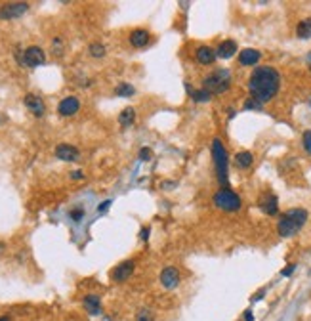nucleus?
<instances>
[{"mask_svg": "<svg viewBox=\"0 0 311 321\" xmlns=\"http://www.w3.org/2000/svg\"><path fill=\"white\" fill-rule=\"evenodd\" d=\"M294 272V264H290V266H287V270H283V276H290Z\"/></svg>", "mask_w": 311, "mask_h": 321, "instance_id": "obj_28", "label": "nucleus"}, {"mask_svg": "<svg viewBox=\"0 0 311 321\" xmlns=\"http://www.w3.org/2000/svg\"><path fill=\"white\" fill-rule=\"evenodd\" d=\"M134 268H136V264L132 262V260H124V262H120L115 270H113V274H111V278H113V281H126V279L134 274Z\"/></svg>", "mask_w": 311, "mask_h": 321, "instance_id": "obj_10", "label": "nucleus"}, {"mask_svg": "<svg viewBox=\"0 0 311 321\" xmlns=\"http://www.w3.org/2000/svg\"><path fill=\"white\" fill-rule=\"evenodd\" d=\"M23 102H25V106H27V109L31 111L32 115H36V117H42L44 115L46 107H44V102L38 96H34V94H27Z\"/></svg>", "mask_w": 311, "mask_h": 321, "instance_id": "obj_12", "label": "nucleus"}, {"mask_svg": "<svg viewBox=\"0 0 311 321\" xmlns=\"http://www.w3.org/2000/svg\"><path fill=\"white\" fill-rule=\"evenodd\" d=\"M212 157H214L218 180H220V184H227V153L222 140L216 138L212 142Z\"/></svg>", "mask_w": 311, "mask_h": 321, "instance_id": "obj_4", "label": "nucleus"}, {"mask_svg": "<svg viewBox=\"0 0 311 321\" xmlns=\"http://www.w3.org/2000/svg\"><path fill=\"white\" fill-rule=\"evenodd\" d=\"M138 321H155V318H153V314L149 310H141L138 314Z\"/></svg>", "mask_w": 311, "mask_h": 321, "instance_id": "obj_26", "label": "nucleus"}, {"mask_svg": "<svg viewBox=\"0 0 311 321\" xmlns=\"http://www.w3.org/2000/svg\"><path fill=\"white\" fill-rule=\"evenodd\" d=\"M308 64H310V69H311V52H310V56H308Z\"/></svg>", "mask_w": 311, "mask_h": 321, "instance_id": "obj_35", "label": "nucleus"}, {"mask_svg": "<svg viewBox=\"0 0 311 321\" xmlns=\"http://www.w3.org/2000/svg\"><path fill=\"white\" fill-rule=\"evenodd\" d=\"M23 64L27 65V67H38V65H42L46 62V54L42 52V48H38V46H29L25 52H23Z\"/></svg>", "mask_w": 311, "mask_h": 321, "instance_id": "obj_6", "label": "nucleus"}, {"mask_svg": "<svg viewBox=\"0 0 311 321\" xmlns=\"http://www.w3.org/2000/svg\"><path fill=\"white\" fill-rule=\"evenodd\" d=\"M296 34H298V38H311V18H306V20H302L298 23V27H296Z\"/></svg>", "mask_w": 311, "mask_h": 321, "instance_id": "obj_19", "label": "nucleus"}, {"mask_svg": "<svg viewBox=\"0 0 311 321\" xmlns=\"http://www.w3.org/2000/svg\"><path fill=\"white\" fill-rule=\"evenodd\" d=\"M109 204H111V201H105L103 204H99V212H105V210H107Z\"/></svg>", "mask_w": 311, "mask_h": 321, "instance_id": "obj_31", "label": "nucleus"}, {"mask_svg": "<svg viewBox=\"0 0 311 321\" xmlns=\"http://www.w3.org/2000/svg\"><path fill=\"white\" fill-rule=\"evenodd\" d=\"M189 94H191V98L197 100V102H208V100H210V94H208L206 90H189Z\"/></svg>", "mask_w": 311, "mask_h": 321, "instance_id": "obj_24", "label": "nucleus"}, {"mask_svg": "<svg viewBox=\"0 0 311 321\" xmlns=\"http://www.w3.org/2000/svg\"><path fill=\"white\" fill-rule=\"evenodd\" d=\"M279 84H281V76L279 71L264 65V67H258L254 69V73L248 78V90H250V96L254 98L260 104H266L271 98L279 92Z\"/></svg>", "mask_w": 311, "mask_h": 321, "instance_id": "obj_1", "label": "nucleus"}, {"mask_svg": "<svg viewBox=\"0 0 311 321\" xmlns=\"http://www.w3.org/2000/svg\"><path fill=\"white\" fill-rule=\"evenodd\" d=\"M136 120V111L132 109V107H126V109H122V113L118 115V122H120V126H130L132 122Z\"/></svg>", "mask_w": 311, "mask_h": 321, "instance_id": "obj_20", "label": "nucleus"}, {"mask_svg": "<svg viewBox=\"0 0 311 321\" xmlns=\"http://www.w3.org/2000/svg\"><path fill=\"white\" fill-rule=\"evenodd\" d=\"M214 204L226 212H235L241 208V197L235 192H231L229 188H222L214 195Z\"/></svg>", "mask_w": 311, "mask_h": 321, "instance_id": "obj_5", "label": "nucleus"}, {"mask_svg": "<svg viewBox=\"0 0 311 321\" xmlns=\"http://www.w3.org/2000/svg\"><path fill=\"white\" fill-rule=\"evenodd\" d=\"M78 109H80V102H78V98L75 96L63 98V100L59 102V106H57V111H59L61 117H71V115H75Z\"/></svg>", "mask_w": 311, "mask_h": 321, "instance_id": "obj_8", "label": "nucleus"}, {"mask_svg": "<svg viewBox=\"0 0 311 321\" xmlns=\"http://www.w3.org/2000/svg\"><path fill=\"white\" fill-rule=\"evenodd\" d=\"M149 155H151V151H149V150H141V153H140L141 159H149Z\"/></svg>", "mask_w": 311, "mask_h": 321, "instance_id": "obj_30", "label": "nucleus"}, {"mask_svg": "<svg viewBox=\"0 0 311 321\" xmlns=\"http://www.w3.org/2000/svg\"><path fill=\"white\" fill-rule=\"evenodd\" d=\"M229 88H231V73L227 69H216L203 78V90H206L210 96L224 94Z\"/></svg>", "mask_w": 311, "mask_h": 321, "instance_id": "obj_3", "label": "nucleus"}, {"mask_svg": "<svg viewBox=\"0 0 311 321\" xmlns=\"http://www.w3.org/2000/svg\"><path fill=\"white\" fill-rule=\"evenodd\" d=\"M310 104H311V102H310Z\"/></svg>", "mask_w": 311, "mask_h": 321, "instance_id": "obj_37", "label": "nucleus"}, {"mask_svg": "<svg viewBox=\"0 0 311 321\" xmlns=\"http://www.w3.org/2000/svg\"><path fill=\"white\" fill-rule=\"evenodd\" d=\"M262 58V54L254 50V48H245L243 52L239 54V64L241 65H256Z\"/></svg>", "mask_w": 311, "mask_h": 321, "instance_id": "obj_15", "label": "nucleus"}, {"mask_svg": "<svg viewBox=\"0 0 311 321\" xmlns=\"http://www.w3.org/2000/svg\"><path fill=\"white\" fill-rule=\"evenodd\" d=\"M304 148H306L308 153H311V130L304 132Z\"/></svg>", "mask_w": 311, "mask_h": 321, "instance_id": "obj_25", "label": "nucleus"}, {"mask_svg": "<svg viewBox=\"0 0 311 321\" xmlns=\"http://www.w3.org/2000/svg\"><path fill=\"white\" fill-rule=\"evenodd\" d=\"M147 236H149V228H143V230H141V239L145 241V239H147Z\"/></svg>", "mask_w": 311, "mask_h": 321, "instance_id": "obj_32", "label": "nucleus"}, {"mask_svg": "<svg viewBox=\"0 0 311 321\" xmlns=\"http://www.w3.org/2000/svg\"><path fill=\"white\" fill-rule=\"evenodd\" d=\"M245 107H247V109H262V104H260V102H256L254 98H250Z\"/></svg>", "mask_w": 311, "mask_h": 321, "instance_id": "obj_27", "label": "nucleus"}, {"mask_svg": "<svg viewBox=\"0 0 311 321\" xmlns=\"http://www.w3.org/2000/svg\"><path fill=\"white\" fill-rule=\"evenodd\" d=\"M78 150H76L75 146H69V144H59L57 148H55V157L59 160H67V162H73V160L78 159Z\"/></svg>", "mask_w": 311, "mask_h": 321, "instance_id": "obj_11", "label": "nucleus"}, {"mask_svg": "<svg viewBox=\"0 0 311 321\" xmlns=\"http://www.w3.org/2000/svg\"><path fill=\"white\" fill-rule=\"evenodd\" d=\"M151 34L145 29H136V31L130 32V44L134 46V48H143V46H147L149 42Z\"/></svg>", "mask_w": 311, "mask_h": 321, "instance_id": "obj_14", "label": "nucleus"}, {"mask_svg": "<svg viewBox=\"0 0 311 321\" xmlns=\"http://www.w3.org/2000/svg\"><path fill=\"white\" fill-rule=\"evenodd\" d=\"M178 283H180V272H178L174 266L164 268L161 272L162 287H164V289H174V287H178Z\"/></svg>", "mask_w": 311, "mask_h": 321, "instance_id": "obj_9", "label": "nucleus"}, {"mask_svg": "<svg viewBox=\"0 0 311 321\" xmlns=\"http://www.w3.org/2000/svg\"><path fill=\"white\" fill-rule=\"evenodd\" d=\"M136 90H134V86L128 84V82H122V84H118L117 88H115V94L117 96H132Z\"/></svg>", "mask_w": 311, "mask_h": 321, "instance_id": "obj_22", "label": "nucleus"}, {"mask_svg": "<svg viewBox=\"0 0 311 321\" xmlns=\"http://www.w3.org/2000/svg\"><path fill=\"white\" fill-rule=\"evenodd\" d=\"M195 58H197L199 64L210 65V64H214V60L218 56H216V50H212L210 46H199L197 52H195Z\"/></svg>", "mask_w": 311, "mask_h": 321, "instance_id": "obj_13", "label": "nucleus"}, {"mask_svg": "<svg viewBox=\"0 0 311 321\" xmlns=\"http://www.w3.org/2000/svg\"><path fill=\"white\" fill-rule=\"evenodd\" d=\"M29 10V4L25 2H15V4H6L0 8V20H13V18H19L25 12Z\"/></svg>", "mask_w": 311, "mask_h": 321, "instance_id": "obj_7", "label": "nucleus"}, {"mask_svg": "<svg viewBox=\"0 0 311 321\" xmlns=\"http://www.w3.org/2000/svg\"><path fill=\"white\" fill-rule=\"evenodd\" d=\"M306 222H308V212L304 208H292L281 216L277 232L281 237H292L296 232H300Z\"/></svg>", "mask_w": 311, "mask_h": 321, "instance_id": "obj_2", "label": "nucleus"}, {"mask_svg": "<svg viewBox=\"0 0 311 321\" xmlns=\"http://www.w3.org/2000/svg\"><path fill=\"white\" fill-rule=\"evenodd\" d=\"M0 321H10V320H8V318H6V316H4V318H0Z\"/></svg>", "mask_w": 311, "mask_h": 321, "instance_id": "obj_36", "label": "nucleus"}, {"mask_svg": "<svg viewBox=\"0 0 311 321\" xmlns=\"http://www.w3.org/2000/svg\"><path fill=\"white\" fill-rule=\"evenodd\" d=\"M277 197L273 195V193H268L262 201H260V206H262V210L266 214H269V216H273V214H277V210H279V206H277Z\"/></svg>", "mask_w": 311, "mask_h": 321, "instance_id": "obj_18", "label": "nucleus"}, {"mask_svg": "<svg viewBox=\"0 0 311 321\" xmlns=\"http://www.w3.org/2000/svg\"><path fill=\"white\" fill-rule=\"evenodd\" d=\"M252 160H254V157H252L250 151H241L235 155V164L239 168H248L252 164Z\"/></svg>", "mask_w": 311, "mask_h": 321, "instance_id": "obj_21", "label": "nucleus"}, {"mask_svg": "<svg viewBox=\"0 0 311 321\" xmlns=\"http://www.w3.org/2000/svg\"><path fill=\"white\" fill-rule=\"evenodd\" d=\"M71 176H73V180H80V178H82L84 174H82V172H80V170H75V172H73V174H71Z\"/></svg>", "mask_w": 311, "mask_h": 321, "instance_id": "obj_29", "label": "nucleus"}, {"mask_svg": "<svg viewBox=\"0 0 311 321\" xmlns=\"http://www.w3.org/2000/svg\"><path fill=\"white\" fill-rule=\"evenodd\" d=\"M71 216H73V218H75V220H78V218H80V216H82V210H75V212H71Z\"/></svg>", "mask_w": 311, "mask_h": 321, "instance_id": "obj_34", "label": "nucleus"}, {"mask_svg": "<svg viewBox=\"0 0 311 321\" xmlns=\"http://www.w3.org/2000/svg\"><path fill=\"white\" fill-rule=\"evenodd\" d=\"M82 304H84L86 312L90 316H99L101 314V302H99V296H96V294H86Z\"/></svg>", "mask_w": 311, "mask_h": 321, "instance_id": "obj_16", "label": "nucleus"}, {"mask_svg": "<svg viewBox=\"0 0 311 321\" xmlns=\"http://www.w3.org/2000/svg\"><path fill=\"white\" fill-rule=\"evenodd\" d=\"M235 54H237V42L235 40H224V42L218 46V50H216V56H218V58H224V60L233 58Z\"/></svg>", "mask_w": 311, "mask_h": 321, "instance_id": "obj_17", "label": "nucleus"}, {"mask_svg": "<svg viewBox=\"0 0 311 321\" xmlns=\"http://www.w3.org/2000/svg\"><path fill=\"white\" fill-rule=\"evenodd\" d=\"M245 320H247V321H254V318H252V312H250V310L245 312Z\"/></svg>", "mask_w": 311, "mask_h": 321, "instance_id": "obj_33", "label": "nucleus"}, {"mask_svg": "<svg viewBox=\"0 0 311 321\" xmlns=\"http://www.w3.org/2000/svg\"><path fill=\"white\" fill-rule=\"evenodd\" d=\"M90 54H92V58H103V56H105L103 44H99V42L90 44Z\"/></svg>", "mask_w": 311, "mask_h": 321, "instance_id": "obj_23", "label": "nucleus"}]
</instances>
